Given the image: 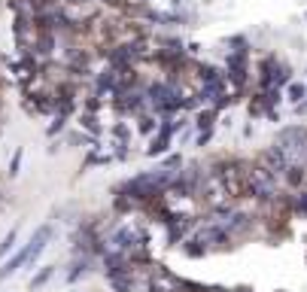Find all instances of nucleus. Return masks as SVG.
I'll list each match as a JSON object with an SVG mask.
<instances>
[{
	"label": "nucleus",
	"instance_id": "1",
	"mask_svg": "<svg viewBox=\"0 0 307 292\" xmlns=\"http://www.w3.org/2000/svg\"><path fill=\"white\" fill-rule=\"evenodd\" d=\"M274 149L283 152V158L292 165H304L307 168V128L304 125H283L277 134H274Z\"/></svg>",
	"mask_w": 307,
	"mask_h": 292
},
{
	"label": "nucleus",
	"instance_id": "2",
	"mask_svg": "<svg viewBox=\"0 0 307 292\" xmlns=\"http://www.w3.org/2000/svg\"><path fill=\"white\" fill-rule=\"evenodd\" d=\"M91 265H94V256H73L70 259V265H67V274H64V280L73 286V283H79L82 277H88L91 274Z\"/></svg>",
	"mask_w": 307,
	"mask_h": 292
},
{
	"label": "nucleus",
	"instance_id": "3",
	"mask_svg": "<svg viewBox=\"0 0 307 292\" xmlns=\"http://www.w3.org/2000/svg\"><path fill=\"white\" fill-rule=\"evenodd\" d=\"M27 253H30V250H27V244H21V247H18L9 259H3V265H0V280L12 277L18 268H24V265H27Z\"/></svg>",
	"mask_w": 307,
	"mask_h": 292
},
{
	"label": "nucleus",
	"instance_id": "4",
	"mask_svg": "<svg viewBox=\"0 0 307 292\" xmlns=\"http://www.w3.org/2000/svg\"><path fill=\"white\" fill-rule=\"evenodd\" d=\"M33 52L43 55V58H49L55 52V30H37L33 34Z\"/></svg>",
	"mask_w": 307,
	"mask_h": 292
},
{
	"label": "nucleus",
	"instance_id": "5",
	"mask_svg": "<svg viewBox=\"0 0 307 292\" xmlns=\"http://www.w3.org/2000/svg\"><path fill=\"white\" fill-rule=\"evenodd\" d=\"M55 271H58V265H43V268H37V274H30V280H27V289L40 292L43 286H49V280L55 277Z\"/></svg>",
	"mask_w": 307,
	"mask_h": 292
},
{
	"label": "nucleus",
	"instance_id": "6",
	"mask_svg": "<svg viewBox=\"0 0 307 292\" xmlns=\"http://www.w3.org/2000/svg\"><path fill=\"white\" fill-rule=\"evenodd\" d=\"M216 119H219V113L213 110V107H201L198 113H195V131H207V128H216Z\"/></svg>",
	"mask_w": 307,
	"mask_h": 292
},
{
	"label": "nucleus",
	"instance_id": "7",
	"mask_svg": "<svg viewBox=\"0 0 307 292\" xmlns=\"http://www.w3.org/2000/svg\"><path fill=\"white\" fill-rule=\"evenodd\" d=\"M289 207H292V219H307V189L289 192Z\"/></svg>",
	"mask_w": 307,
	"mask_h": 292
},
{
	"label": "nucleus",
	"instance_id": "8",
	"mask_svg": "<svg viewBox=\"0 0 307 292\" xmlns=\"http://www.w3.org/2000/svg\"><path fill=\"white\" fill-rule=\"evenodd\" d=\"M79 128H82L85 134H91L94 140L104 134V125H100V119H97V116H91V113H79Z\"/></svg>",
	"mask_w": 307,
	"mask_h": 292
},
{
	"label": "nucleus",
	"instance_id": "9",
	"mask_svg": "<svg viewBox=\"0 0 307 292\" xmlns=\"http://www.w3.org/2000/svg\"><path fill=\"white\" fill-rule=\"evenodd\" d=\"M180 253H183L186 259H204V256H210V253H207V250L195 241V238H186V241L180 244Z\"/></svg>",
	"mask_w": 307,
	"mask_h": 292
},
{
	"label": "nucleus",
	"instance_id": "10",
	"mask_svg": "<svg viewBox=\"0 0 307 292\" xmlns=\"http://www.w3.org/2000/svg\"><path fill=\"white\" fill-rule=\"evenodd\" d=\"M158 122H161V119H155L152 113L140 116V119H137V134H140V137H152V134L158 131Z\"/></svg>",
	"mask_w": 307,
	"mask_h": 292
},
{
	"label": "nucleus",
	"instance_id": "11",
	"mask_svg": "<svg viewBox=\"0 0 307 292\" xmlns=\"http://www.w3.org/2000/svg\"><path fill=\"white\" fill-rule=\"evenodd\" d=\"M286 98H289V101L298 107V104L307 98V85H304V82H298V79H292V82L286 85Z\"/></svg>",
	"mask_w": 307,
	"mask_h": 292
},
{
	"label": "nucleus",
	"instance_id": "12",
	"mask_svg": "<svg viewBox=\"0 0 307 292\" xmlns=\"http://www.w3.org/2000/svg\"><path fill=\"white\" fill-rule=\"evenodd\" d=\"M161 168H164V171H174V174H180V171L186 168V161H183V155H180V152H167V155L161 158Z\"/></svg>",
	"mask_w": 307,
	"mask_h": 292
},
{
	"label": "nucleus",
	"instance_id": "13",
	"mask_svg": "<svg viewBox=\"0 0 307 292\" xmlns=\"http://www.w3.org/2000/svg\"><path fill=\"white\" fill-rule=\"evenodd\" d=\"M15 241H18V229H9V232L3 235V241H0V259H6V253H12V250L18 247Z\"/></svg>",
	"mask_w": 307,
	"mask_h": 292
},
{
	"label": "nucleus",
	"instance_id": "14",
	"mask_svg": "<svg viewBox=\"0 0 307 292\" xmlns=\"http://www.w3.org/2000/svg\"><path fill=\"white\" fill-rule=\"evenodd\" d=\"M110 134H113V140H116V143H125V146L131 143V128H128L125 122H116V125L110 128Z\"/></svg>",
	"mask_w": 307,
	"mask_h": 292
},
{
	"label": "nucleus",
	"instance_id": "15",
	"mask_svg": "<svg viewBox=\"0 0 307 292\" xmlns=\"http://www.w3.org/2000/svg\"><path fill=\"white\" fill-rule=\"evenodd\" d=\"M64 128H67V116H58V113H55V119H52V125L46 128V137H58V134H61Z\"/></svg>",
	"mask_w": 307,
	"mask_h": 292
},
{
	"label": "nucleus",
	"instance_id": "16",
	"mask_svg": "<svg viewBox=\"0 0 307 292\" xmlns=\"http://www.w3.org/2000/svg\"><path fill=\"white\" fill-rule=\"evenodd\" d=\"M100 107H104V101H100V98H94V94H88V98L82 101V113L97 116V113H100Z\"/></svg>",
	"mask_w": 307,
	"mask_h": 292
},
{
	"label": "nucleus",
	"instance_id": "17",
	"mask_svg": "<svg viewBox=\"0 0 307 292\" xmlns=\"http://www.w3.org/2000/svg\"><path fill=\"white\" fill-rule=\"evenodd\" d=\"M213 134H216V128H207V131H198V134H195V146H198V149L210 146V143H213Z\"/></svg>",
	"mask_w": 307,
	"mask_h": 292
},
{
	"label": "nucleus",
	"instance_id": "18",
	"mask_svg": "<svg viewBox=\"0 0 307 292\" xmlns=\"http://www.w3.org/2000/svg\"><path fill=\"white\" fill-rule=\"evenodd\" d=\"M247 110H250V116H253V119H259V116H265V113H268L259 94H253V101H250V107H247Z\"/></svg>",
	"mask_w": 307,
	"mask_h": 292
},
{
	"label": "nucleus",
	"instance_id": "19",
	"mask_svg": "<svg viewBox=\"0 0 307 292\" xmlns=\"http://www.w3.org/2000/svg\"><path fill=\"white\" fill-rule=\"evenodd\" d=\"M21 158H24V149L18 146V149L12 152V161H9V177H18V171H21Z\"/></svg>",
	"mask_w": 307,
	"mask_h": 292
},
{
	"label": "nucleus",
	"instance_id": "20",
	"mask_svg": "<svg viewBox=\"0 0 307 292\" xmlns=\"http://www.w3.org/2000/svg\"><path fill=\"white\" fill-rule=\"evenodd\" d=\"M295 116H307V98L298 104V107H295Z\"/></svg>",
	"mask_w": 307,
	"mask_h": 292
},
{
	"label": "nucleus",
	"instance_id": "21",
	"mask_svg": "<svg viewBox=\"0 0 307 292\" xmlns=\"http://www.w3.org/2000/svg\"><path fill=\"white\" fill-rule=\"evenodd\" d=\"M64 3H70V6H85V3H91V0H64Z\"/></svg>",
	"mask_w": 307,
	"mask_h": 292
}]
</instances>
